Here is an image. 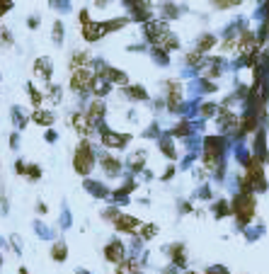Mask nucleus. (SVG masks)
Instances as JSON below:
<instances>
[{"label": "nucleus", "instance_id": "nucleus-5", "mask_svg": "<svg viewBox=\"0 0 269 274\" xmlns=\"http://www.w3.org/2000/svg\"><path fill=\"white\" fill-rule=\"evenodd\" d=\"M109 29H107V22H85L83 25V39L90 41V44H95V41H100L104 34H107Z\"/></svg>", "mask_w": 269, "mask_h": 274}, {"label": "nucleus", "instance_id": "nucleus-19", "mask_svg": "<svg viewBox=\"0 0 269 274\" xmlns=\"http://www.w3.org/2000/svg\"><path fill=\"white\" fill-rule=\"evenodd\" d=\"M88 58L90 56L85 51H75L70 56V71H78V68H88Z\"/></svg>", "mask_w": 269, "mask_h": 274}, {"label": "nucleus", "instance_id": "nucleus-1", "mask_svg": "<svg viewBox=\"0 0 269 274\" xmlns=\"http://www.w3.org/2000/svg\"><path fill=\"white\" fill-rule=\"evenodd\" d=\"M95 163H97V156H95V148L88 138H83L78 146H75V153H73V170L83 177H88L90 172L95 170Z\"/></svg>", "mask_w": 269, "mask_h": 274}, {"label": "nucleus", "instance_id": "nucleus-36", "mask_svg": "<svg viewBox=\"0 0 269 274\" xmlns=\"http://www.w3.org/2000/svg\"><path fill=\"white\" fill-rule=\"evenodd\" d=\"M141 235H143V238H153V235H155V226H143V228H141Z\"/></svg>", "mask_w": 269, "mask_h": 274}, {"label": "nucleus", "instance_id": "nucleus-38", "mask_svg": "<svg viewBox=\"0 0 269 274\" xmlns=\"http://www.w3.org/2000/svg\"><path fill=\"white\" fill-rule=\"evenodd\" d=\"M235 2H240V0H213V5H218V7H231Z\"/></svg>", "mask_w": 269, "mask_h": 274}, {"label": "nucleus", "instance_id": "nucleus-43", "mask_svg": "<svg viewBox=\"0 0 269 274\" xmlns=\"http://www.w3.org/2000/svg\"><path fill=\"white\" fill-rule=\"evenodd\" d=\"M97 5H107V0H97Z\"/></svg>", "mask_w": 269, "mask_h": 274}, {"label": "nucleus", "instance_id": "nucleus-22", "mask_svg": "<svg viewBox=\"0 0 269 274\" xmlns=\"http://www.w3.org/2000/svg\"><path fill=\"white\" fill-rule=\"evenodd\" d=\"M25 177H27L30 182H39V180H41V165L27 163V167H25Z\"/></svg>", "mask_w": 269, "mask_h": 274}, {"label": "nucleus", "instance_id": "nucleus-37", "mask_svg": "<svg viewBox=\"0 0 269 274\" xmlns=\"http://www.w3.org/2000/svg\"><path fill=\"white\" fill-rule=\"evenodd\" d=\"M56 131H54V129H49V131H46V134H44V141H46V143H56Z\"/></svg>", "mask_w": 269, "mask_h": 274}, {"label": "nucleus", "instance_id": "nucleus-16", "mask_svg": "<svg viewBox=\"0 0 269 274\" xmlns=\"http://www.w3.org/2000/svg\"><path fill=\"white\" fill-rule=\"evenodd\" d=\"M51 260H54V262H66V260H68V245H66L63 240H56V243L51 245Z\"/></svg>", "mask_w": 269, "mask_h": 274}, {"label": "nucleus", "instance_id": "nucleus-27", "mask_svg": "<svg viewBox=\"0 0 269 274\" xmlns=\"http://www.w3.org/2000/svg\"><path fill=\"white\" fill-rule=\"evenodd\" d=\"M238 49H240V54H247V51H252V49H255V41H252V34H242V39H240Z\"/></svg>", "mask_w": 269, "mask_h": 274}, {"label": "nucleus", "instance_id": "nucleus-35", "mask_svg": "<svg viewBox=\"0 0 269 274\" xmlns=\"http://www.w3.org/2000/svg\"><path fill=\"white\" fill-rule=\"evenodd\" d=\"M25 167H27V163H25L22 158H17V160H15V172H17V175H22V177H25Z\"/></svg>", "mask_w": 269, "mask_h": 274}, {"label": "nucleus", "instance_id": "nucleus-6", "mask_svg": "<svg viewBox=\"0 0 269 274\" xmlns=\"http://www.w3.org/2000/svg\"><path fill=\"white\" fill-rule=\"evenodd\" d=\"M34 76H36V80L41 82H51V76H54V63H51V58L49 56H41V58H36L34 61Z\"/></svg>", "mask_w": 269, "mask_h": 274}, {"label": "nucleus", "instance_id": "nucleus-20", "mask_svg": "<svg viewBox=\"0 0 269 274\" xmlns=\"http://www.w3.org/2000/svg\"><path fill=\"white\" fill-rule=\"evenodd\" d=\"M44 97H46V100H51L54 105H59L61 100H63V90H61V85H56V82H49V90L44 92Z\"/></svg>", "mask_w": 269, "mask_h": 274}, {"label": "nucleus", "instance_id": "nucleus-30", "mask_svg": "<svg viewBox=\"0 0 269 274\" xmlns=\"http://www.w3.org/2000/svg\"><path fill=\"white\" fill-rule=\"evenodd\" d=\"M12 7H15L12 0H0V20H2L7 12H12Z\"/></svg>", "mask_w": 269, "mask_h": 274}, {"label": "nucleus", "instance_id": "nucleus-21", "mask_svg": "<svg viewBox=\"0 0 269 274\" xmlns=\"http://www.w3.org/2000/svg\"><path fill=\"white\" fill-rule=\"evenodd\" d=\"M124 92H126V97H134V100H138V102L148 100L146 90H143V87H138V85H129V87H124Z\"/></svg>", "mask_w": 269, "mask_h": 274}, {"label": "nucleus", "instance_id": "nucleus-25", "mask_svg": "<svg viewBox=\"0 0 269 274\" xmlns=\"http://www.w3.org/2000/svg\"><path fill=\"white\" fill-rule=\"evenodd\" d=\"M15 44V37H12V32L5 27V25H0V46H5V49H10Z\"/></svg>", "mask_w": 269, "mask_h": 274}, {"label": "nucleus", "instance_id": "nucleus-33", "mask_svg": "<svg viewBox=\"0 0 269 274\" xmlns=\"http://www.w3.org/2000/svg\"><path fill=\"white\" fill-rule=\"evenodd\" d=\"M7 211H10V204H7V196H5V194H0V214H2V216H7Z\"/></svg>", "mask_w": 269, "mask_h": 274}, {"label": "nucleus", "instance_id": "nucleus-39", "mask_svg": "<svg viewBox=\"0 0 269 274\" xmlns=\"http://www.w3.org/2000/svg\"><path fill=\"white\" fill-rule=\"evenodd\" d=\"M61 226H63V228H68V226H70V214H68L66 209H63V216H61Z\"/></svg>", "mask_w": 269, "mask_h": 274}, {"label": "nucleus", "instance_id": "nucleus-31", "mask_svg": "<svg viewBox=\"0 0 269 274\" xmlns=\"http://www.w3.org/2000/svg\"><path fill=\"white\" fill-rule=\"evenodd\" d=\"M10 245H12V250H15L17 255H22V240H20V235H17V233H12V235H10Z\"/></svg>", "mask_w": 269, "mask_h": 274}, {"label": "nucleus", "instance_id": "nucleus-9", "mask_svg": "<svg viewBox=\"0 0 269 274\" xmlns=\"http://www.w3.org/2000/svg\"><path fill=\"white\" fill-rule=\"evenodd\" d=\"M104 257H107V262H112V265H121V262H124V245H121L117 238L107 243V247H104Z\"/></svg>", "mask_w": 269, "mask_h": 274}, {"label": "nucleus", "instance_id": "nucleus-45", "mask_svg": "<svg viewBox=\"0 0 269 274\" xmlns=\"http://www.w3.org/2000/svg\"><path fill=\"white\" fill-rule=\"evenodd\" d=\"M78 274H90V272H83V270H78Z\"/></svg>", "mask_w": 269, "mask_h": 274}, {"label": "nucleus", "instance_id": "nucleus-3", "mask_svg": "<svg viewBox=\"0 0 269 274\" xmlns=\"http://www.w3.org/2000/svg\"><path fill=\"white\" fill-rule=\"evenodd\" d=\"M92 80H95V73H92L90 68H78V71H73V76H70V90H73L75 95H85V92H90Z\"/></svg>", "mask_w": 269, "mask_h": 274}, {"label": "nucleus", "instance_id": "nucleus-29", "mask_svg": "<svg viewBox=\"0 0 269 274\" xmlns=\"http://www.w3.org/2000/svg\"><path fill=\"white\" fill-rule=\"evenodd\" d=\"M49 5H51L54 10H61V12H68V10H70L68 0H49Z\"/></svg>", "mask_w": 269, "mask_h": 274}, {"label": "nucleus", "instance_id": "nucleus-34", "mask_svg": "<svg viewBox=\"0 0 269 274\" xmlns=\"http://www.w3.org/2000/svg\"><path fill=\"white\" fill-rule=\"evenodd\" d=\"M39 22H41V17H39V15H30V17H27V27H30V29H36V27H39Z\"/></svg>", "mask_w": 269, "mask_h": 274}, {"label": "nucleus", "instance_id": "nucleus-40", "mask_svg": "<svg viewBox=\"0 0 269 274\" xmlns=\"http://www.w3.org/2000/svg\"><path fill=\"white\" fill-rule=\"evenodd\" d=\"M46 211H49V206L44 201H36V214H46Z\"/></svg>", "mask_w": 269, "mask_h": 274}, {"label": "nucleus", "instance_id": "nucleus-18", "mask_svg": "<svg viewBox=\"0 0 269 274\" xmlns=\"http://www.w3.org/2000/svg\"><path fill=\"white\" fill-rule=\"evenodd\" d=\"M218 156H221V143H218L216 138H209V141H206V163L213 165L218 160Z\"/></svg>", "mask_w": 269, "mask_h": 274}, {"label": "nucleus", "instance_id": "nucleus-15", "mask_svg": "<svg viewBox=\"0 0 269 274\" xmlns=\"http://www.w3.org/2000/svg\"><path fill=\"white\" fill-rule=\"evenodd\" d=\"M109 82L104 80V78H100V76H95V80H92V85H90V92L95 95V97H104L107 92H109Z\"/></svg>", "mask_w": 269, "mask_h": 274}, {"label": "nucleus", "instance_id": "nucleus-41", "mask_svg": "<svg viewBox=\"0 0 269 274\" xmlns=\"http://www.w3.org/2000/svg\"><path fill=\"white\" fill-rule=\"evenodd\" d=\"M80 20H83V25H85V22H90V15H88V10H80Z\"/></svg>", "mask_w": 269, "mask_h": 274}, {"label": "nucleus", "instance_id": "nucleus-13", "mask_svg": "<svg viewBox=\"0 0 269 274\" xmlns=\"http://www.w3.org/2000/svg\"><path fill=\"white\" fill-rule=\"evenodd\" d=\"M30 119L34 121V124H36V126H46V129H51V126H54V121H56V114L41 107V110H34V112H32Z\"/></svg>", "mask_w": 269, "mask_h": 274}, {"label": "nucleus", "instance_id": "nucleus-11", "mask_svg": "<svg viewBox=\"0 0 269 274\" xmlns=\"http://www.w3.org/2000/svg\"><path fill=\"white\" fill-rule=\"evenodd\" d=\"M114 226L119 231H124V233H134L136 228H141V221L136 216H129V214H117L114 216Z\"/></svg>", "mask_w": 269, "mask_h": 274}, {"label": "nucleus", "instance_id": "nucleus-23", "mask_svg": "<svg viewBox=\"0 0 269 274\" xmlns=\"http://www.w3.org/2000/svg\"><path fill=\"white\" fill-rule=\"evenodd\" d=\"M85 190H88L92 196H107V187L100 185V182H92V180H85Z\"/></svg>", "mask_w": 269, "mask_h": 274}, {"label": "nucleus", "instance_id": "nucleus-44", "mask_svg": "<svg viewBox=\"0 0 269 274\" xmlns=\"http://www.w3.org/2000/svg\"><path fill=\"white\" fill-rule=\"evenodd\" d=\"M2 262H5V260H2V252H0V267H2Z\"/></svg>", "mask_w": 269, "mask_h": 274}, {"label": "nucleus", "instance_id": "nucleus-4", "mask_svg": "<svg viewBox=\"0 0 269 274\" xmlns=\"http://www.w3.org/2000/svg\"><path fill=\"white\" fill-rule=\"evenodd\" d=\"M100 141H102V146H107V148H124L131 136L129 134H114V131H109L107 126H102L100 124Z\"/></svg>", "mask_w": 269, "mask_h": 274}, {"label": "nucleus", "instance_id": "nucleus-12", "mask_svg": "<svg viewBox=\"0 0 269 274\" xmlns=\"http://www.w3.org/2000/svg\"><path fill=\"white\" fill-rule=\"evenodd\" d=\"M104 112H107V107H104V102H102V100H95V102L90 105V110L85 112V114H88V119H90V124H92L95 129L102 124V119H104Z\"/></svg>", "mask_w": 269, "mask_h": 274}, {"label": "nucleus", "instance_id": "nucleus-17", "mask_svg": "<svg viewBox=\"0 0 269 274\" xmlns=\"http://www.w3.org/2000/svg\"><path fill=\"white\" fill-rule=\"evenodd\" d=\"M25 90L30 92V100H32V105H34V110H41V105H44V100H46V97H44V92H41V90H36V87H34V82H27V85H25Z\"/></svg>", "mask_w": 269, "mask_h": 274}, {"label": "nucleus", "instance_id": "nucleus-42", "mask_svg": "<svg viewBox=\"0 0 269 274\" xmlns=\"http://www.w3.org/2000/svg\"><path fill=\"white\" fill-rule=\"evenodd\" d=\"M17 274H30V272H27V267H20V270H17Z\"/></svg>", "mask_w": 269, "mask_h": 274}, {"label": "nucleus", "instance_id": "nucleus-26", "mask_svg": "<svg viewBox=\"0 0 269 274\" xmlns=\"http://www.w3.org/2000/svg\"><path fill=\"white\" fill-rule=\"evenodd\" d=\"M34 231H36V235H39V238H44V240L54 238V231H51L46 223H41V221H34Z\"/></svg>", "mask_w": 269, "mask_h": 274}, {"label": "nucleus", "instance_id": "nucleus-28", "mask_svg": "<svg viewBox=\"0 0 269 274\" xmlns=\"http://www.w3.org/2000/svg\"><path fill=\"white\" fill-rule=\"evenodd\" d=\"M124 5L134 12V10H141V7H148V0H124Z\"/></svg>", "mask_w": 269, "mask_h": 274}, {"label": "nucleus", "instance_id": "nucleus-2", "mask_svg": "<svg viewBox=\"0 0 269 274\" xmlns=\"http://www.w3.org/2000/svg\"><path fill=\"white\" fill-rule=\"evenodd\" d=\"M233 214L240 219V223H247V221L255 216V196H250L247 192L238 194L233 199Z\"/></svg>", "mask_w": 269, "mask_h": 274}, {"label": "nucleus", "instance_id": "nucleus-14", "mask_svg": "<svg viewBox=\"0 0 269 274\" xmlns=\"http://www.w3.org/2000/svg\"><path fill=\"white\" fill-rule=\"evenodd\" d=\"M10 119H12V126H15L17 131H25V126L30 124V117H27V112L22 110L20 105H12V107H10Z\"/></svg>", "mask_w": 269, "mask_h": 274}, {"label": "nucleus", "instance_id": "nucleus-10", "mask_svg": "<svg viewBox=\"0 0 269 274\" xmlns=\"http://www.w3.org/2000/svg\"><path fill=\"white\" fill-rule=\"evenodd\" d=\"M100 165H102V170H104L107 177L119 175V170H121L119 158H114V156H109V153H100Z\"/></svg>", "mask_w": 269, "mask_h": 274}, {"label": "nucleus", "instance_id": "nucleus-32", "mask_svg": "<svg viewBox=\"0 0 269 274\" xmlns=\"http://www.w3.org/2000/svg\"><path fill=\"white\" fill-rule=\"evenodd\" d=\"M7 143H10V151H20V131H12Z\"/></svg>", "mask_w": 269, "mask_h": 274}, {"label": "nucleus", "instance_id": "nucleus-7", "mask_svg": "<svg viewBox=\"0 0 269 274\" xmlns=\"http://www.w3.org/2000/svg\"><path fill=\"white\" fill-rule=\"evenodd\" d=\"M97 73H100V78H104V80L109 82H119V85H126V73L124 71H117V68H112V66H104V63H97Z\"/></svg>", "mask_w": 269, "mask_h": 274}, {"label": "nucleus", "instance_id": "nucleus-24", "mask_svg": "<svg viewBox=\"0 0 269 274\" xmlns=\"http://www.w3.org/2000/svg\"><path fill=\"white\" fill-rule=\"evenodd\" d=\"M63 34H66V29H63V22H61V20H56V22H54V27H51V41H54L56 46H61V41H63Z\"/></svg>", "mask_w": 269, "mask_h": 274}, {"label": "nucleus", "instance_id": "nucleus-8", "mask_svg": "<svg viewBox=\"0 0 269 274\" xmlns=\"http://www.w3.org/2000/svg\"><path fill=\"white\" fill-rule=\"evenodd\" d=\"M70 126H73L83 138H88L90 134H92V129H95V126L90 124V119H88L85 112H75V114L70 117Z\"/></svg>", "mask_w": 269, "mask_h": 274}]
</instances>
